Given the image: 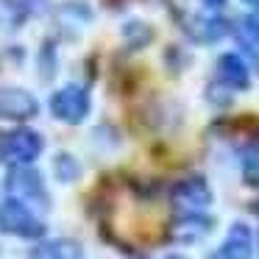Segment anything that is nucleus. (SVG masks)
Wrapping results in <instances>:
<instances>
[{"mask_svg":"<svg viewBox=\"0 0 259 259\" xmlns=\"http://www.w3.org/2000/svg\"><path fill=\"white\" fill-rule=\"evenodd\" d=\"M209 259H253V234L245 223H234L226 234L223 245L214 253H209Z\"/></svg>","mask_w":259,"mask_h":259,"instance_id":"nucleus-7","label":"nucleus"},{"mask_svg":"<svg viewBox=\"0 0 259 259\" xmlns=\"http://www.w3.org/2000/svg\"><path fill=\"white\" fill-rule=\"evenodd\" d=\"M212 218H206V214L201 212H187L184 218H179L173 223V229H170V237H173L176 242H181V245H192V242H201L209 237V231H212Z\"/></svg>","mask_w":259,"mask_h":259,"instance_id":"nucleus-8","label":"nucleus"},{"mask_svg":"<svg viewBox=\"0 0 259 259\" xmlns=\"http://www.w3.org/2000/svg\"><path fill=\"white\" fill-rule=\"evenodd\" d=\"M28 259H84V248L70 237H56V240L36 242L31 248Z\"/></svg>","mask_w":259,"mask_h":259,"instance_id":"nucleus-10","label":"nucleus"},{"mask_svg":"<svg viewBox=\"0 0 259 259\" xmlns=\"http://www.w3.org/2000/svg\"><path fill=\"white\" fill-rule=\"evenodd\" d=\"M226 31H229V23H226L223 17H198L195 20V36L203 42V45L218 42Z\"/></svg>","mask_w":259,"mask_h":259,"instance_id":"nucleus-12","label":"nucleus"},{"mask_svg":"<svg viewBox=\"0 0 259 259\" xmlns=\"http://www.w3.org/2000/svg\"><path fill=\"white\" fill-rule=\"evenodd\" d=\"M167 259H187V256H181V253H170Z\"/></svg>","mask_w":259,"mask_h":259,"instance_id":"nucleus-16","label":"nucleus"},{"mask_svg":"<svg viewBox=\"0 0 259 259\" xmlns=\"http://www.w3.org/2000/svg\"><path fill=\"white\" fill-rule=\"evenodd\" d=\"M0 234L23 237V240H39L45 234V223L34 214V209L25 201L9 195L0 201Z\"/></svg>","mask_w":259,"mask_h":259,"instance_id":"nucleus-1","label":"nucleus"},{"mask_svg":"<svg viewBox=\"0 0 259 259\" xmlns=\"http://www.w3.org/2000/svg\"><path fill=\"white\" fill-rule=\"evenodd\" d=\"M45 140L34 128H14L0 137V159L12 164H31L39 159Z\"/></svg>","mask_w":259,"mask_h":259,"instance_id":"nucleus-3","label":"nucleus"},{"mask_svg":"<svg viewBox=\"0 0 259 259\" xmlns=\"http://www.w3.org/2000/svg\"><path fill=\"white\" fill-rule=\"evenodd\" d=\"M218 81L226 84L229 90H248L251 84V73H248V64L242 62L237 53H223L218 59Z\"/></svg>","mask_w":259,"mask_h":259,"instance_id":"nucleus-9","label":"nucleus"},{"mask_svg":"<svg viewBox=\"0 0 259 259\" xmlns=\"http://www.w3.org/2000/svg\"><path fill=\"white\" fill-rule=\"evenodd\" d=\"M39 112V101L28 90L0 87V120H31Z\"/></svg>","mask_w":259,"mask_h":259,"instance_id":"nucleus-6","label":"nucleus"},{"mask_svg":"<svg viewBox=\"0 0 259 259\" xmlns=\"http://www.w3.org/2000/svg\"><path fill=\"white\" fill-rule=\"evenodd\" d=\"M203 6H209V9H220V6H226L229 0H201Z\"/></svg>","mask_w":259,"mask_h":259,"instance_id":"nucleus-15","label":"nucleus"},{"mask_svg":"<svg viewBox=\"0 0 259 259\" xmlns=\"http://www.w3.org/2000/svg\"><path fill=\"white\" fill-rule=\"evenodd\" d=\"M53 173H56V179L62 181V184H73L81 176V164L75 162V156H70V153H59V156L53 159Z\"/></svg>","mask_w":259,"mask_h":259,"instance_id":"nucleus-13","label":"nucleus"},{"mask_svg":"<svg viewBox=\"0 0 259 259\" xmlns=\"http://www.w3.org/2000/svg\"><path fill=\"white\" fill-rule=\"evenodd\" d=\"M6 190H9V195L25 201L28 206H39V209H48V206H51L45 179L39 176V170L28 167V164H14V167L9 170V176H6Z\"/></svg>","mask_w":259,"mask_h":259,"instance_id":"nucleus-2","label":"nucleus"},{"mask_svg":"<svg viewBox=\"0 0 259 259\" xmlns=\"http://www.w3.org/2000/svg\"><path fill=\"white\" fill-rule=\"evenodd\" d=\"M253 209H256V214H259V203H256V206H253Z\"/></svg>","mask_w":259,"mask_h":259,"instance_id":"nucleus-18","label":"nucleus"},{"mask_svg":"<svg viewBox=\"0 0 259 259\" xmlns=\"http://www.w3.org/2000/svg\"><path fill=\"white\" fill-rule=\"evenodd\" d=\"M242 181L248 187H259V151L242 153Z\"/></svg>","mask_w":259,"mask_h":259,"instance_id":"nucleus-14","label":"nucleus"},{"mask_svg":"<svg viewBox=\"0 0 259 259\" xmlns=\"http://www.w3.org/2000/svg\"><path fill=\"white\" fill-rule=\"evenodd\" d=\"M245 3H251V6H256V9H259V0H245Z\"/></svg>","mask_w":259,"mask_h":259,"instance_id":"nucleus-17","label":"nucleus"},{"mask_svg":"<svg viewBox=\"0 0 259 259\" xmlns=\"http://www.w3.org/2000/svg\"><path fill=\"white\" fill-rule=\"evenodd\" d=\"M90 109H92L90 92H87L84 87H78V84H67V87H62L59 92L51 95L53 117L62 120V123H67V125L84 123L87 114H90Z\"/></svg>","mask_w":259,"mask_h":259,"instance_id":"nucleus-4","label":"nucleus"},{"mask_svg":"<svg viewBox=\"0 0 259 259\" xmlns=\"http://www.w3.org/2000/svg\"><path fill=\"white\" fill-rule=\"evenodd\" d=\"M237 42L240 48L248 53L251 59H259V12L251 14V17H242L234 28Z\"/></svg>","mask_w":259,"mask_h":259,"instance_id":"nucleus-11","label":"nucleus"},{"mask_svg":"<svg viewBox=\"0 0 259 259\" xmlns=\"http://www.w3.org/2000/svg\"><path fill=\"white\" fill-rule=\"evenodd\" d=\"M170 198H173V203L179 209H184V212H203V209L212 203V190H209L206 179L190 176V179L179 181V184L173 187Z\"/></svg>","mask_w":259,"mask_h":259,"instance_id":"nucleus-5","label":"nucleus"}]
</instances>
